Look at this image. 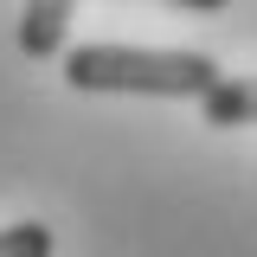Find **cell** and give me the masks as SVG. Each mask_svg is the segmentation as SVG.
Here are the masks:
<instances>
[{"instance_id": "7a4b0ae2", "label": "cell", "mask_w": 257, "mask_h": 257, "mask_svg": "<svg viewBox=\"0 0 257 257\" xmlns=\"http://www.w3.org/2000/svg\"><path fill=\"white\" fill-rule=\"evenodd\" d=\"M71 13H77V0H26V13H20V52L26 58H58L64 32H71Z\"/></svg>"}, {"instance_id": "3957f363", "label": "cell", "mask_w": 257, "mask_h": 257, "mask_svg": "<svg viewBox=\"0 0 257 257\" xmlns=\"http://www.w3.org/2000/svg\"><path fill=\"white\" fill-rule=\"evenodd\" d=\"M199 103H206L212 128H251L257 122V77H219Z\"/></svg>"}, {"instance_id": "5b68a950", "label": "cell", "mask_w": 257, "mask_h": 257, "mask_svg": "<svg viewBox=\"0 0 257 257\" xmlns=\"http://www.w3.org/2000/svg\"><path fill=\"white\" fill-rule=\"evenodd\" d=\"M167 7H193V13H219V7H231V0H167Z\"/></svg>"}, {"instance_id": "6da1fadb", "label": "cell", "mask_w": 257, "mask_h": 257, "mask_svg": "<svg viewBox=\"0 0 257 257\" xmlns=\"http://www.w3.org/2000/svg\"><path fill=\"white\" fill-rule=\"evenodd\" d=\"M219 77V58L206 52H142V45L64 52V84L84 96H206Z\"/></svg>"}, {"instance_id": "277c9868", "label": "cell", "mask_w": 257, "mask_h": 257, "mask_svg": "<svg viewBox=\"0 0 257 257\" xmlns=\"http://www.w3.org/2000/svg\"><path fill=\"white\" fill-rule=\"evenodd\" d=\"M52 251H58V231L45 219H20L0 231V257H52Z\"/></svg>"}]
</instances>
